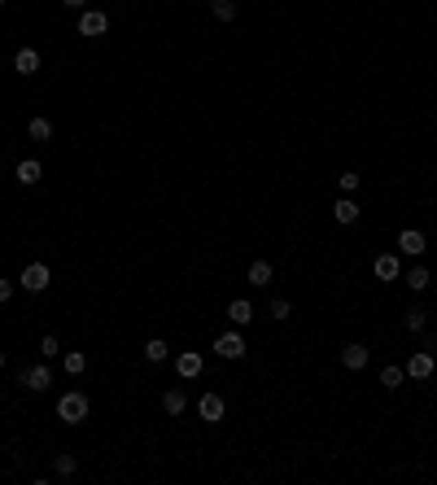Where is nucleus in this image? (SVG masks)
<instances>
[{
    "label": "nucleus",
    "instance_id": "f257e3e1",
    "mask_svg": "<svg viewBox=\"0 0 437 485\" xmlns=\"http://www.w3.org/2000/svg\"><path fill=\"white\" fill-rule=\"evenodd\" d=\"M88 411H92V402L79 394V389H70V394L57 398V416H62L66 424H84V420H88Z\"/></svg>",
    "mask_w": 437,
    "mask_h": 485
},
{
    "label": "nucleus",
    "instance_id": "f03ea898",
    "mask_svg": "<svg viewBox=\"0 0 437 485\" xmlns=\"http://www.w3.org/2000/svg\"><path fill=\"white\" fill-rule=\"evenodd\" d=\"M18 285L27 289V293H44V289L53 285V271L44 267V263H31V267H27V271H22V276H18Z\"/></svg>",
    "mask_w": 437,
    "mask_h": 485
},
{
    "label": "nucleus",
    "instance_id": "7ed1b4c3",
    "mask_svg": "<svg viewBox=\"0 0 437 485\" xmlns=\"http://www.w3.org/2000/svg\"><path fill=\"white\" fill-rule=\"evenodd\" d=\"M22 385H27L31 394H44V389L53 385V372H49V359H44V363H31V368L22 372Z\"/></svg>",
    "mask_w": 437,
    "mask_h": 485
},
{
    "label": "nucleus",
    "instance_id": "20e7f679",
    "mask_svg": "<svg viewBox=\"0 0 437 485\" xmlns=\"http://www.w3.org/2000/svg\"><path fill=\"white\" fill-rule=\"evenodd\" d=\"M197 416H202L206 424H219L223 416H228V402H223L219 394H202L197 398Z\"/></svg>",
    "mask_w": 437,
    "mask_h": 485
},
{
    "label": "nucleus",
    "instance_id": "39448f33",
    "mask_svg": "<svg viewBox=\"0 0 437 485\" xmlns=\"http://www.w3.org/2000/svg\"><path fill=\"white\" fill-rule=\"evenodd\" d=\"M433 368H437V359H433L429 350H416V354L407 359V376H411V381H429Z\"/></svg>",
    "mask_w": 437,
    "mask_h": 485
},
{
    "label": "nucleus",
    "instance_id": "423d86ee",
    "mask_svg": "<svg viewBox=\"0 0 437 485\" xmlns=\"http://www.w3.org/2000/svg\"><path fill=\"white\" fill-rule=\"evenodd\" d=\"M105 31H110V18H105L101 9H84V14H79V35H92V40H97Z\"/></svg>",
    "mask_w": 437,
    "mask_h": 485
},
{
    "label": "nucleus",
    "instance_id": "0eeeda50",
    "mask_svg": "<svg viewBox=\"0 0 437 485\" xmlns=\"http://www.w3.org/2000/svg\"><path fill=\"white\" fill-rule=\"evenodd\" d=\"M215 354H219V359H245V337L241 333H219Z\"/></svg>",
    "mask_w": 437,
    "mask_h": 485
},
{
    "label": "nucleus",
    "instance_id": "6e6552de",
    "mask_svg": "<svg viewBox=\"0 0 437 485\" xmlns=\"http://www.w3.org/2000/svg\"><path fill=\"white\" fill-rule=\"evenodd\" d=\"M202 354L197 350H184V354H175V372H180V381H193V376H202Z\"/></svg>",
    "mask_w": 437,
    "mask_h": 485
},
{
    "label": "nucleus",
    "instance_id": "1a4fd4ad",
    "mask_svg": "<svg viewBox=\"0 0 437 485\" xmlns=\"http://www.w3.org/2000/svg\"><path fill=\"white\" fill-rule=\"evenodd\" d=\"M368 359H372V354H368V346H359V341L341 346V363H346L350 372H363V368H368Z\"/></svg>",
    "mask_w": 437,
    "mask_h": 485
},
{
    "label": "nucleus",
    "instance_id": "9d476101",
    "mask_svg": "<svg viewBox=\"0 0 437 485\" xmlns=\"http://www.w3.org/2000/svg\"><path fill=\"white\" fill-rule=\"evenodd\" d=\"M398 250H403L407 258H420L424 250H429V241H424V232H416V228H407L403 236H398Z\"/></svg>",
    "mask_w": 437,
    "mask_h": 485
},
{
    "label": "nucleus",
    "instance_id": "9b49d317",
    "mask_svg": "<svg viewBox=\"0 0 437 485\" xmlns=\"http://www.w3.org/2000/svg\"><path fill=\"white\" fill-rule=\"evenodd\" d=\"M372 271H376V280H398L403 276V263H398V254H381L372 263Z\"/></svg>",
    "mask_w": 437,
    "mask_h": 485
},
{
    "label": "nucleus",
    "instance_id": "f8f14e48",
    "mask_svg": "<svg viewBox=\"0 0 437 485\" xmlns=\"http://www.w3.org/2000/svg\"><path fill=\"white\" fill-rule=\"evenodd\" d=\"M228 319H232V324H236V328H245V324H254V306H250V302H245V298H236V302L228 306Z\"/></svg>",
    "mask_w": 437,
    "mask_h": 485
},
{
    "label": "nucleus",
    "instance_id": "ddd939ff",
    "mask_svg": "<svg viewBox=\"0 0 437 485\" xmlns=\"http://www.w3.org/2000/svg\"><path fill=\"white\" fill-rule=\"evenodd\" d=\"M40 175H44V167H40V162H35V158H22L18 162V184H40Z\"/></svg>",
    "mask_w": 437,
    "mask_h": 485
},
{
    "label": "nucleus",
    "instance_id": "4468645a",
    "mask_svg": "<svg viewBox=\"0 0 437 485\" xmlns=\"http://www.w3.org/2000/svg\"><path fill=\"white\" fill-rule=\"evenodd\" d=\"M14 70H18V75H35V70H40V53H35V49H18Z\"/></svg>",
    "mask_w": 437,
    "mask_h": 485
},
{
    "label": "nucleus",
    "instance_id": "2eb2a0df",
    "mask_svg": "<svg viewBox=\"0 0 437 485\" xmlns=\"http://www.w3.org/2000/svg\"><path fill=\"white\" fill-rule=\"evenodd\" d=\"M184 407H188L184 389H167V394H162V411H167V416H184Z\"/></svg>",
    "mask_w": 437,
    "mask_h": 485
},
{
    "label": "nucleus",
    "instance_id": "dca6fc26",
    "mask_svg": "<svg viewBox=\"0 0 437 485\" xmlns=\"http://www.w3.org/2000/svg\"><path fill=\"white\" fill-rule=\"evenodd\" d=\"M271 276H276V271H271L267 258H254L250 263V285H271Z\"/></svg>",
    "mask_w": 437,
    "mask_h": 485
},
{
    "label": "nucleus",
    "instance_id": "f3484780",
    "mask_svg": "<svg viewBox=\"0 0 437 485\" xmlns=\"http://www.w3.org/2000/svg\"><path fill=\"white\" fill-rule=\"evenodd\" d=\"M62 368H66L70 376H84V372H88V354H84V350H70L66 359H62Z\"/></svg>",
    "mask_w": 437,
    "mask_h": 485
},
{
    "label": "nucleus",
    "instance_id": "a211bd4d",
    "mask_svg": "<svg viewBox=\"0 0 437 485\" xmlns=\"http://www.w3.org/2000/svg\"><path fill=\"white\" fill-rule=\"evenodd\" d=\"M407 381V368H398V363H389V368H381V385L385 389H398Z\"/></svg>",
    "mask_w": 437,
    "mask_h": 485
},
{
    "label": "nucleus",
    "instance_id": "6ab92c4d",
    "mask_svg": "<svg viewBox=\"0 0 437 485\" xmlns=\"http://www.w3.org/2000/svg\"><path fill=\"white\" fill-rule=\"evenodd\" d=\"M407 289H411V293H424V289H429V267H411V271H407Z\"/></svg>",
    "mask_w": 437,
    "mask_h": 485
},
{
    "label": "nucleus",
    "instance_id": "aec40b11",
    "mask_svg": "<svg viewBox=\"0 0 437 485\" xmlns=\"http://www.w3.org/2000/svg\"><path fill=\"white\" fill-rule=\"evenodd\" d=\"M145 359H149V363H167V359H171V346H167V341H158V337H153L149 346H145Z\"/></svg>",
    "mask_w": 437,
    "mask_h": 485
},
{
    "label": "nucleus",
    "instance_id": "412c9836",
    "mask_svg": "<svg viewBox=\"0 0 437 485\" xmlns=\"http://www.w3.org/2000/svg\"><path fill=\"white\" fill-rule=\"evenodd\" d=\"M333 215H337V223H354V219H359V206H354L350 197H341L337 206H333Z\"/></svg>",
    "mask_w": 437,
    "mask_h": 485
},
{
    "label": "nucleus",
    "instance_id": "4be33fe9",
    "mask_svg": "<svg viewBox=\"0 0 437 485\" xmlns=\"http://www.w3.org/2000/svg\"><path fill=\"white\" fill-rule=\"evenodd\" d=\"M27 132H31V140H53V123L49 118H31Z\"/></svg>",
    "mask_w": 437,
    "mask_h": 485
},
{
    "label": "nucleus",
    "instance_id": "5701e85b",
    "mask_svg": "<svg viewBox=\"0 0 437 485\" xmlns=\"http://www.w3.org/2000/svg\"><path fill=\"white\" fill-rule=\"evenodd\" d=\"M210 14H215L219 22H232L236 18V0H210Z\"/></svg>",
    "mask_w": 437,
    "mask_h": 485
},
{
    "label": "nucleus",
    "instance_id": "b1692460",
    "mask_svg": "<svg viewBox=\"0 0 437 485\" xmlns=\"http://www.w3.org/2000/svg\"><path fill=\"white\" fill-rule=\"evenodd\" d=\"M53 468H57V477H62V481H66V477H75V468H79V459H75V455H57V459H53Z\"/></svg>",
    "mask_w": 437,
    "mask_h": 485
},
{
    "label": "nucleus",
    "instance_id": "393cba45",
    "mask_svg": "<svg viewBox=\"0 0 437 485\" xmlns=\"http://www.w3.org/2000/svg\"><path fill=\"white\" fill-rule=\"evenodd\" d=\"M40 354H44V359H57V354H62V341H57V337H44V341H40Z\"/></svg>",
    "mask_w": 437,
    "mask_h": 485
},
{
    "label": "nucleus",
    "instance_id": "a878e982",
    "mask_svg": "<svg viewBox=\"0 0 437 485\" xmlns=\"http://www.w3.org/2000/svg\"><path fill=\"white\" fill-rule=\"evenodd\" d=\"M267 311H271V319H289V315H293V306H289L285 298H276V302L267 306Z\"/></svg>",
    "mask_w": 437,
    "mask_h": 485
},
{
    "label": "nucleus",
    "instance_id": "bb28decb",
    "mask_svg": "<svg viewBox=\"0 0 437 485\" xmlns=\"http://www.w3.org/2000/svg\"><path fill=\"white\" fill-rule=\"evenodd\" d=\"M337 184H341V193H346V197H350V193H354V188H359V175H354V171H341V180H337Z\"/></svg>",
    "mask_w": 437,
    "mask_h": 485
},
{
    "label": "nucleus",
    "instance_id": "cd10ccee",
    "mask_svg": "<svg viewBox=\"0 0 437 485\" xmlns=\"http://www.w3.org/2000/svg\"><path fill=\"white\" fill-rule=\"evenodd\" d=\"M407 328H411V333H420V328H424V311H420V306H411V311H407Z\"/></svg>",
    "mask_w": 437,
    "mask_h": 485
},
{
    "label": "nucleus",
    "instance_id": "c85d7f7f",
    "mask_svg": "<svg viewBox=\"0 0 437 485\" xmlns=\"http://www.w3.org/2000/svg\"><path fill=\"white\" fill-rule=\"evenodd\" d=\"M14 298V280H0V302H9Z\"/></svg>",
    "mask_w": 437,
    "mask_h": 485
},
{
    "label": "nucleus",
    "instance_id": "c756f323",
    "mask_svg": "<svg viewBox=\"0 0 437 485\" xmlns=\"http://www.w3.org/2000/svg\"><path fill=\"white\" fill-rule=\"evenodd\" d=\"M66 9H88V0H62Z\"/></svg>",
    "mask_w": 437,
    "mask_h": 485
},
{
    "label": "nucleus",
    "instance_id": "7c9ffc66",
    "mask_svg": "<svg viewBox=\"0 0 437 485\" xmlns=\"http://www.w3.org/2000/svg\"><path fill=\"white\" fill-rule=\"evenodd\" d=\"M0 368H5V354H0Z\"/></svg>",
    "mask_w": 437,
    "mask_h": 485
},
{
    "label": "nucleus",
    "instance_id": "2f4dec72",
    "mask_svg": "<svg viewBox=\"0 0 437 485\" xmlns=\"http://www.w3.org/2000/svg\"><path fill=\"white\" fill-rule=\"evenodd\" d=\"M0 9H5V0H0Z\"/></svg>",
    "mask_w": 437,
    "mask_h": 485
}]
</instances>
